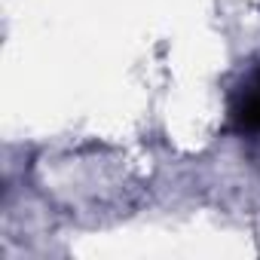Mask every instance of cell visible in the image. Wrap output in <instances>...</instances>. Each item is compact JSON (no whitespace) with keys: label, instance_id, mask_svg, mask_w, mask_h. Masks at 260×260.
<instances>
[{"label":"cell","instance_id":"obj_1","mask_svg":"<svg viewBox=\"0 0 260 260\" xmlns=\"http://www.w3.org/2000/svg\"><path fill=\"white\" fill-rule=\"evenodd\" d=\"M230 119L239 135H260V71H254L242 83V89L233 101Z\"/></svg>","mask_w":260,"mask_h":260}]
</instances>
